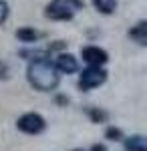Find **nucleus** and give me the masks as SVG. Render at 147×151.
Listing matches in <instances>:
<instances>
[{
    "instance_id": "0eeeda50",
    "label": "nucleus",
    "mask_w": 147,
    "mask_h": 151,
    "mask_svg": "<svg viewBox=\"0 0 147 151\" xmlns=\"http://www.w3.org/2000/svg\"><path fill=\"white\" fill-rule=\"evenodd\" d=\"M129 36L135 40L137 45L145 47V45H147V22H145V20H139V22L129 30Z\"/></svg>"
},
{
    "instance_id": "ddd939ff",
    "label": "nucleus",
    "mask_w": 147,
    "mask_h": 151,
    "mask_svg": "<svg viewBox=\"0 0 147 151\" xmlns=\"http://www.w3.org/2000/svg\"><path fill=\"white\" fill-rule=\"evenodd\" d=\"M91 151H107V147H105V145H99V143H97V145H93V147H91Z\"/></svg>"
},
{
    "instance_id": "9d476101",
    "label": "nucleus",
    "mask_w": 147,
    "mask_h": 151,
    "mask_svg": "<svg viewBox=\"0 0 147 151\" xmlns=\"http://www.w3.org/2000/svg\"><path fill=\"white\" fill-rule=\"evenodd\" d=\"M93 6L101 14H113L117 8V0H93Z\"/></svg>"
},
{
    "instance_id": "f03ea898",
    "label": "nucleus",
    "mask_w": 147,
    "mask_h": 151,
    "mask_svg": "<svg viewBox=\"0 0 147 151\" xmlns=\"http://www.w3.org/2000/svg\"><path fill=\"white\" fill-rule=\"evenodd\" d=\"M81 8H83L81 0H53L50 4H46L45 16L50 20H71Z\"/></svg>"
},
{
    "instance_id": "6e6552de",
    "label": "nucleus",
    "mask_w": 147,
    "mask_h": 151,
    "mask_svg": "<svg viewBox=\"0 0 147 151\" xmlns=\"http://www.w3.org/2000/svg\"><path fill=\"white\" fill-rule=\"evenodd\" d=\"M16 38L22 40V42L32 45V42H36L40 38V32H36L34 28H20V30H16Z\"/></svg>"
},
{
    "instance_id": "f257e3e1",
    "label": "nucleus",
    "mask_w": 147,
    "mask_h": 151,
    "mask_svg": "<svg viewBox=\"0 0 147 151\" xmlns=\"http://www.w3.org/2000/svg\"><path fill=\"white\" fill-rule=\"evenodd\" d=\"M26 77L28 83L38 91H55L58 87V70L57 67L45 57L34 58L26 69Z\"/></svg>"
},
{
    "instance_id": "9b49d317",
    "label": "nucleus",
    "mask_w": 147,
    "mask_h": 151,
    "mask_svg": "<svg viewBox=\"0 0 147 151\" xmlns=\"http://www.w3.org/2000/svg\"><path fill=\"white\" fill-rule=\"evenodd\" d=\"M8 14H10V8H8V2L0 0V24H2V22H6Z\"/></svg>"
},
{
    "instance_id": "4468645a",
    "label": "nucleus",
    "mask_w": 147,
    "mask_h": 151,
    "mask_svg": "<svg viewBox=\"0 0 147 151\" xmlns=\"http://www.w3.org/2000/svg\"><path fill=\"white\" fill-rule=\"evenodd\" d=\"M75 151H81V149H75Z\"/></svg>"
},
{
    "instance_id": "f8f14e48",
    "label": "nucleus",
    "mask_w": 147,
    "mask_h": 151,
    "mask_svg": "<svg viewBox=\"0 0 147 151\" xmlns=\"http://www.w3.org/2000/svg\"><path fill=\"white\" fill-rule=\"evenodd\" d=\"M107 137H109V139H119V137H121V131H119V129H107Z\"/></svg>"
},
{
    "instance_id": "7ed1b4c3",
    "label": "nucleus",
    "mask_w": 147,
    "mask_h": 151,
    "mask_svg": "<svg viewBox=\"0 0 147 151\" xmlns=\"http://www.w3.org/2000/svg\"><path fill=\"white\" fill-rule=\"evenodd\" d=\"M107 81V73L103 70V67H89L81 73L79 77V87L83 91H89V89H95Z\"/></svg>"
},
{
    "instance_id": "39448f33",
    "label": "nucleus",
    "mask_w": 147,
    "mask_h": 151,
    "mask_svg": "<svg viewBox=\"0 0 147 151\" xmlns=\"http://www.w3.org/2000/svg\"><path fill=\"white\" fill-rule=\"evenodd\" d=\"M81 55H83V60H85L89 67H103V65L109 60V55L99 47H85Z\"/></svg>"
},
{
    "instance_id": "423d86ee",
    "label": "nucleus",
    "mask_w": 147,
    "mask_h": 151,
    "mask_svg": "<svg viewBox=\"0 0 147 151\" xmlns=\"http://www.w3.org/2000/svg\"><path fill=\"white\" fill-rule=\"evenodd\" d=\"M57 70L58 73H67V75H71V73H77V69H79V65H77V58L73 57V55H67V52H63V55H58L57 57Z\"/></svg>"
},
{
    "instance_id": "1a4fd4ad",
    "label": "nucleus",
    "mask_w": 147,
    "mask_h": 151,
    "mask_svg": "<svg viewBox=\"0 0 147 151\" xmlns=\"http://www.w3.org/2000/svg\"><path fill=\"white\" fill-rule=\"evenodd\" d=\"M125 145H127V149H129V151H147V147H145V137H143V135H133V137H127Z\"/></svg>"
},
{
    "instance_id": "20e7f679",
    "label": "nucleus",
    "mask_w": 147,
    "mask_h": 151,
    "mask_svg": "<svg viewBox=\"0 0 147 151\" xmlns=\"http://www.w3.org/2000/svg\"><path fill=\"white\" fill-rule=\"evenodd\" d=\"M16 127L20 129L22 133H28V135H38L43 133L46 127L45 119L38 115V113H24L18 121H16Z\"/></svg>"
}]
</instances>
